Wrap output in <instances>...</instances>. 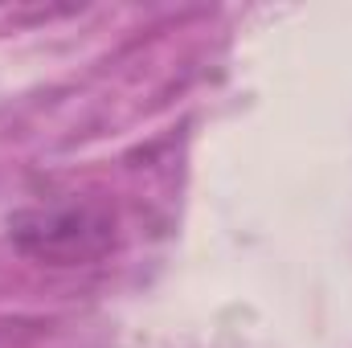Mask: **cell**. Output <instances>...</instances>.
<instances>
[{
	"label": "cell",
	"instance_id": "1",
	"mask_svg": "<svg viewBox=\"0 0 352 348\" xmlns=\"http://www.w3.org/2000/svg\"><path fill=\"white\" fill-rule=\"evenodd\" d=\"M12 246L21 254L50 266H78V262L102 259L115 246V217L102 205L87 201H58L21 209L8 221Z\"/></svg>",
	"mask_w": 352,
	"mask_h": 348
}]
</instances>
